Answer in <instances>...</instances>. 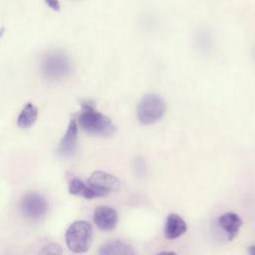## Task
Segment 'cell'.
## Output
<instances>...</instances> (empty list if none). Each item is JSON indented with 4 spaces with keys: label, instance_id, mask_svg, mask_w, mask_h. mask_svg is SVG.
<instances>
[{
    "label": "cell",
    "instance_id": "1",
    "mask_svg": "<svg viewBox=\"0 0 255 255\" xmlns=\"http://www.w3.org/2000/svg\"><path fill=\"white\" fill-rule=\"evenodd\" d=\"M80 127L88 133L98 136H110L116 132V127L112 120L98 112L91 101L82 103V111L78 117Z\"/></svg>",
    "mask_w": 255,
    "mask_h": 255
},
{
    "label": "cell",
    "instance_id": "2",
    "mask_svg": "<svg viewBox=\"0 0 255 255\" xmlns=\"http://www.w3.org/2000/svg\"><path fill=\"white\" fill-rule=\"evenodd\" d=\"M72 69V63L68 55L59 50L49 51L41 59V73L46 80L51 82L60 81L69 76Z\"/></svg>",
    "mask_w": 255,
    "mask_h": 255
},
{
    "label": "cell",
    "instance_id": "3",
    "mask_svg": "<svg viewBox=\"0 0 255 255\" xmlns=\"http://www.w3.org/2000/svg\"><path fill=\"white\" fill-rule=\"evenodd\" d=\"M65 239L68 248L72 252H87L92 244L93 239V229L91 224L85 220L75 221L67 229Z\"/></svg>",
    "mask_w": 255,
    "mask_h": 255
},
{
    "label": "cell",
    "instance_id": "4",
    "mask_svg": "<svg viewBox=\"0 0 255 255\" xmlns=\"http://www.w3.org/2000/svg\"><path fill=\"white\" fill-rule=\"evenodd\" d=\"M165 102L156 94L145 95L137 105V120L142 125H151L159 121L165 113Z\"/></svg>",
    "mask_w": 255,
    "mask_h": 255
},
{
    "label": "cell",
    "instance_id": "5",
    "mask_svg": "<svg viewBox=\"0 0 255 255\" xmlns=\"http://www.w3.org/2000/svg\"><path fill=\"white\" fill-rule=\"evenodd\" d=\"M88 183L91 188L101 193L103 196L113 191H119L121 188V182L119 178L103 170L94 171L90 175Z\"/></svg>",
    "mask_w": 255,
    "mask_h": 255
},
{
    "label": "cell",
    "instance_id": "6",
    "mask_svg": "<svg viewBox=\"0 0 255 255\" xmlns=\"http://www.w3.org/2000/svg\"><path fill=\"white\" fill-rule=\"evenodd\" d=\"M23 214L30 219H39L48 210V203L44 197L38 193H28L21 201Z\"/></svg>",
    "mask_w": 255,
    "mask_h": 255
},
{
    "label": "cell",
    "instance_id": "7",
    "mask_svg": "<svg viewBox=\"0 0 255 255\" xmlns=\"http://www.w3.org/2000/svg\"><path fill=\"white\" fill-rule=\"evenodd\" d=\"M119 220V215L116 209L109 206H98L94 212V222L98 228L103 231L113 230Z\"/></svg>",
    "mask_w": 255,
    "mask_h": 255
},
{
    "label": "cell",
    "instance_id": "8",
    "mask_svg": "<svg viewBox=\"0 0 255 255\" xmlns=\"http://www.w3.org/2000/svg\"><path fill=\"white\" fill-rule=\"evenodd\" d=\"M78 138V124L76 120H71L67 128L65 135L62 137L59 143V153L64 156L72 155L77 146Z\"/></svg>",
    "mask_w": 255,
    "mask_h": 255
},
{
    "label": "cell",
    "instance_id": "9",
    "mask_svg": "<svg viewBox=\"0 0 255 255\" xmlns=\"http://www.w3.org/2000/svg\"><path fill=\"white\" fill-rule=\"evenodd\" d=\"M187 230L185 221L176 213L167 215L164 224V236L168 240H174L182 236Z\"/></svg>",
    "mask_w": 255,
    "mask_h": 255
},
{
    "label": "cell",
    "instance_id": "10",
    "mask_svg": "<svg viewBox=\"0 0 255 255\" xmlns=\"http://www.w3.org/2000/svg\"><path fill=\"white\" fill-rule=\"evenodd\" d=\"M218 224L226 232L228 239L232 241L237 237L243 221L236 213L226 212L218 218Z\"/></svg>",
    "mask_w": 255,
    "mask_h": 255
},
{
    "label": "cell",
    "instance_id": "11",
    "mask_svg": "<svg viewBox=\"0 0 255 255\" xmlns=\"http://www.w3.org/2000/svg\"><path fill=\"white\" fill-rule=\"evenodd\" d=\"M99 255H135V253L128 243L121 240H114L105 243L100 248Z\"/></svg>",
    "mask_w": 255,
    "mask_h": 255
},
{
    "label": "cell",
    "instance_id": "12",
    "mask_svg": "<svg viewBox=\"0 0 255 255\" xmlns=\"http://www.w3.org/2000/svg\"><path fill=\"white\" fill-rule=\"evenodd\" d=\"M37 118L38 108L32 103H27L18 116L17 126L21 128H29L35 124Z\"/></svg>",
    "mask_w": 255,
    "mask_h": 255
},
{
    "label": "cell",
    "instance_id": "13",
    "mask_svg": "<svg viewBox=\"0 0 255 255\" xmlns=\"http://www.w3.org/2000/svg\"><path fill=\"white\" fill-rule=\"evenodd\" d=\"M69 191L71 194L82 196L87 199H92L95 197L103 196L101 193L95 191L93 188L86 185L82 180H80L79 178H76V177L71 179V181L69 183Z\"/></svg>",
    "mask_w": 255,
    "mask_h": 255
},
{
    "label": "cell",
    "instance_id": "14",
    "mask_svg": "<svg viewBox=\"0 0 255 255\" xmlns=\"http://www.w3.org/2000/svg\"><path fill=\"white\" fill-rule=\"evenodd\" d=\"M39 255H63V249L57 243H49L40 250Z\"/></svg>",
    "mask_w": 255,
    "mask_h": 255
},
{
    "label": "cell",
    "instance_id": "15",
    "mask_svg": "<svg viewBox=\"0 0 255 255\" xmlns=\"http://www.w3.org/2000/svg\"><path fill=\"white\" fill-rule=\"evenodd\" d=\"M44 1L55 12H59L61 10V6H60L59 0H44Z\"/></svg>",
    "mask_w": 255,
    "mask_h": 255
},
{
    "label": "cell",
    "instance_id": "16",
    "mask_svg": "<svg viewBox=\"0 0 255 255\" xmlns=\"http://www.w3.org/2000/svg\"><path fill=\"white\" fill-rule=\"evenodd\" d=\"M155 255H177L175 252H172V251H162V252H159Z\"/></svg>",
    "mask_w": 255,
    "mask_h": 255
},
{
    "label": "cell",
    "instance_id": "17",
    "mask_svg": "<svg viewBox=\"0 0 255 255\" xmlns=\"http://www.w3.org/2000/svg\"><path fill=\"white\" fill-rule=\"evenodd\" d=\"M248 253L249 255H255V246H249L248 247Z\"/></svg>",
    "mask_w": 255,
    "mask_h": 255
},
{
    "label": "cell",
    "instance_id": "18",
    "mask_svg": "<svg viewBox=\"0 0 255 255\" xmlns=\"http://www.w3.org/2000/svg\"><path fill=\"white\" fill-rule=\"evenodd\" d=\"M4 31H5L4 27H1V28H0V38L3 36V34H4Z\"/></svg>",
    "mask_w": 255,
    "mask_h": 255
}]
</instances>
